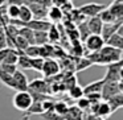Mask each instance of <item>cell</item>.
I'll return each instance as SVG.
<instances>
[{
	"instance_id": "1",
	"label": "cell",
	"mask_w": 123,
	"mask_h": 120,
	"mask_svg": "<svg viewBox=\"0 0 123 120\" xmlns=\"http://www.w3.org/2000/svg\"><path fill=\"white\" fill-rule=\"evenodd\" d=\"M85 57L91 62V65L107 66V65H111V63H115V62L122 61V50L111 48L109 45H105L99 51L89 53Z\"/></svg>"
},
{
	"instance_id": "2",
	"label": "cell",
	"mask_w": 123,
	"mask_h": 120,
	"mask_svg": "<svg viewBox=\"0 0 123 120\" xmlns=\"http://www.w3.org/2000/svg\"><path fill=\"white\" fill-rule=\"evenodd\" d=\"M32 96L28 91H16V94L12 98V104L16 109L25 112L32 104Z\"/></svg>"
},
{
	"instance_id": "3",
	"label": "cell",
	"mask_w": 123,
	"mask_h": 120,
	"mask_svg": "<svg viewBox=\"0 0 123 120\" xmlns=\"http://www.w3.org/2000/svg\"><path fill=\"white\" fill-rule=\"evenodd\" d=\"M123 91V83L122 82H110V80H105L103 86L101 90V96L102 100L106 102L107 99H110L111 96L120 94Z\"/></svg>"
},
{
	"instance_id": "4",
	"label": "cell",
	"mask_w": 123,
	"mask_h": 120,
	"mask_svg": "<svg viewBox=\"0 0 123 120\" xmlns=\"http://www.w3.org/2000/svg\"><path fill=\"white\" fill-rule=\"evenodd\" d=\"M107 71L106 75L103 77L105 80L110 82H122V74H123V63L122 61L115 62V63L107 65Z\"/></svg>"
},
{
	"instance_id": "5",
	"label": "cell",
	"mask_w": 123,
	"mask_h": 120,
	"mask_svg": "<svg viewBox=\"0 0 123 120\" xmlns=\"http://www.w3.org/2000/svg\"><path fill=\"white\" fill-rule=\"evenodd\" d=\"M105 8H107V6L105 4H99V3H86L83 6H81L80 8H77L86 19H90V17H95L103 11Z\"/></svg>"
},
{
	"instance_id": "6",
	"label": "cell",
	"mask_w": 123,
	"mask_h": 120,
	"mask_svg": "<svg viewBox=\"0 0 123 120\" xmlns=\"http://www.w3.org/2000/svg\"><path fill=\"white\" fill-rule=\"evenodd\" d=\"M85 48L89 53H94V51H99L105 46V41L101 37V34H90L85 41Z\"/></svg>"
},
{
	"instance_id": "7",
	"label": "cell",
	"mask_w": 123,
	"mask_h": 120,
	"mask_svg": "<svg viewBox=\"0 0 123 120\" xmlns=\"http://www.w3.org/2000/svg\"><path fill=\"white\" fill-rule=\"evenodd\" d=\"M60 63L53 58H48V59H44V65H43V69H41V73L44 74L45 78H52V77H56L57 74L60 73Z\"/></svg>"
},
{
	"instance_id": "8",
	"label": "cell",
	"mask_w": 123,
	"mask_h": 120,
	"mask_svg": "<svg viewBox=\"0 0 123 120\" xmlns=\"http://www.w3.org/2000/svg\"><path fill=\"white\" fill-rule=\"evenodd\" d=\"M28 91L31 92H37V94H43V95H48L50 94L49 90V83L45 79H33L31 83H28Z\"/></svg>"
},
{
	"instance_id": "9",
	"label": "cell",
	"mask_w": 123,
	"mask_h": 120,
	"mask_svg": "<svg viewBox=\"0 0 123 120\" xmlns=\"http://www.w3.org/2000/svg\"><path fill=\"white\" fill-rule=\"evenodd\" d=\"M123 27V20H117L115 23L111 24H103L102 27V32H101V37L103 38V41L106 42L114 33H117L120 28Z\"/></svg>"
},
{
	"instance_id": "10",
	"label": "cell",
	"mask_w": 123,
	"mask_h": 120,
	"mask_svg": "<svg viewBox=\"0 0 123 120\" xmlns=\"http://www.w3.org/2000/svg\"><path fill=\"white\" fill-rule=\"evenodd\" d=\"M12 79H13V85L16 91H28V78L21 70L17 69L12 74Z\"/></svg>"
},
{
	"instance_id": "11",
	"label": "cell",
	"mask_w": 123,
	"mask_h": 120,
	"mask_svg": "<svg viewBox=\"0 0 123 120\" xmlns=\"http://www.w3.org/2000/svg\"><path fill=\"white\" fill-rule=\"evenodd\" d=\"M28 6V8L31 9V13H32V17L35 20H45L46 19V15H48V8L40 6L37 3H29V4H25Z\"/></svg>"
},
{
	"instance_id": "12",
	"label": "cell",
	"mask_w": 123,
	"mask_h": 120,
	"mask_svg": "<svg viewBox=\"0 0 123 120\" xmlns=\"http://www.w3.org/2000/svg\"><path fill=\"white\" fill-rule=\"evenodd\" d=\"M122 30H123V27L120 28L117 33H114V34H112L111 37L105 42V45H109V46H111V48L123 50V34H122Z\"/></svg>"
},
{
	"instance_id": "13",
	"label": "cell",
	"mask_w": 123,
	"mask_h": 120,
	"mask_svg": "<svg viewBox=\"0 0 123 120\" xmlns=\"http://www.w3.org/2000/svg\"><path fill=\"white\" fill-rule=\"evenodd\" d=\"M107 9L115 20H123V0H114L111 6L107 7Z\"/></svg>"
},
{
	"instance_id": "14",
	"label": "cell",
	"mask_w": 123,
	"mask_h": 120,
	"mask_svg": "<svg viewBox=\"0 0 123 120\" xmlns=\"http://www.w3.org/2000/svg\"><path fill=\"white\" fill-rule=\"evenodd\" d=\"M86 25H87V29L90 32V34H101L103 24H102V21L99 20L98 16L90 17L89 20H86Z\"/></svg>"
},
{
	"instance_id": "15",
	"label": "cell",
	"mask_w": 123,
	"mask_h": 120,
	"mask_svg": "<svg viewBox=\"0 0 123 120\" xmlns=\"http://www.w3.org/2000/svg\"><path fill=\"white\" fill-rule=\"evenodd\" d=\"M46 17H48V21L50 23V24H57V23L62 21L64 13L61 12V9H60L58 7L52 6L50 8H48V15H46Z\"/></svg>"
},
{
	"instance_id": "16",
	"label": "cell",
	"mask_w": 123,
	"mask_h": 120,
	"mask_svg": "<svg viewBox=\"0 0 123 120\" xmlns=\"http://www.w3.org/2000/svg\"><path fill=\"white\" fill-rule=\"evenodd\" d=\"M46 34H48V42L52 44V45L61 41V32H60V28L56 24H50Z\"/></svg>"
},
{
	"instance_id": "17",
	"label": "cell",
	"mask_w": 123,
	"mask_h": 120,
	"mask_svg": "<svg viewBox=\"0 0 123 120\" xmlns=\"http://www.w3.org/2000/svg\"><path fill=\"white\" fill-rule=\"evenodd\" d=\"M107 104L110 106V109H111V114L117 112L118 109H120L123 107V94H117V95L111 96L110 99H107Z\"/></svg>"
},
{
	"instance_id": "18",
	"label": "cell",
	"mask_w": 123,
	"mask_h": 120,
	"mask_svg": "<svg viewBox=\"0 0 123 120\" xmlns=\"http://www.w3.org/2000/svg\"><path fill=\"white\" fill-rule=\"evenodd\" d=\"M105 83V79H98V80H94V82L89 83L87 86H85L83 88V95H87V94H94V92H101L102 90V86Z\"/></svg>"
},
{
	"instance_id": "19",
	"label": "cell",
	"mask_w": 123,
	"mask_h": 120,
	"mask_svg": "<svg viewBox=\"0 0 123 120\" xmlns=\"http://www.w3.org/2000/svg\"><path fill=\"white\" fill-rule=\"evenodd\" d=\"M19 9L20 11H19V19L17 20H20L21 23H28L33 19L32 13H31V9L28 8V6H25L24 3H23L21 6H19Z\"/></svg>"
},
{
	"instance_id": "20",
	"label": "cell",
	"mask_w": 123,
	"mask_h": 120,
	"mask_svg": "<svg viewBox=\"0 0 123 120\" xmlns=\"http://www.w3.org/2000/svg\"><path fill=\"white\" fill-rule=\"evenodd\" d=\"M19 36L24 38L29 45H35V40H33V30L32 29L25 28V27L19 28Z\"/></svg>"
},
{
	"instance_id": "21",
	"label": "cell",
	"mask_w": 123,
	"mask_h": 120,
	"mask_svg": "<svg viewBox=\"0 0 123 120\" xmlns=\"http://www.w3.org/2000/svg\"><path fill=\"white\" fill-rule=\"evenodd\" d=\"M53 111L56 112L57 115H60V116L64 117V116H66L68 111H69V106H68L64 100H57V102H54Z\"/></svg>"
},
{
	"instance_id": "22",
	"label": "cell",
	"mask_w": 123,
	"mask_h": 120,
	"mask_svg": "<svg viewBox=\"0 0 123 120\" xmlns=\"http://www.w3.org/2000/svg\"><path fill=\"white\" fill-rule=\"evenodd\" d=\"M90 66H93V65H91V62L89 61L85 56L81 57V58H77V59H75V62H74L75 71H83V70L89 69Z\"/></svg>"
},
{
	"instance_id": "23",
	"label": "cell",
	"mask_w": 123,
	"mask_h": 120,
	"mask_svg": "<svg viewBox=\"0 0 123 120\" xmlns=\"http://www.w3.org/2000/svg\"><path fill=\"white\" fill-rule=\"evenodd\" d=\"M70 53L73 54L77 58H81L85 54V50H83V46L81 41H72V48H70Z\"/></svg>"
},
{
	"instance_id": "24",
	"label": "cell",
	"mask_w": 123,
	"mask_h": 120,
	"mask_svg": "<svg viewBox=\"0 0 123 120\" xmlns=\"http://www.w3.org/2000/svg\"><path fill=\"white\" fill-rule=\"evenodd\" d=\"M53 50H54V45H52V44H45V45L40 46V57L43 59L53 58Z\"/></svg>"
},
{
	"instance_id": "25",
	"label": "cell",
	"mask_w": 123,
	"mask_h": 120,
	"mask_svg": "<svg viewBox=\"0 0 123 120\" xmlns=\"http://www.w3.org/2000/svg\"><path fill=\"white\" fill-rule=\"evenodd\" d=\"M65 117H66L68 120H82L83 114L78 107L74 106V107H69V111H68V114Z\"/></svg>"
},
{
	"instance_id": "26",
	"label": "cell",
	"mask_w": 123,
	"mask_h": 120,
	"mask_svg": "<svg viewBox=\"0 0 123 120\" xmlns=\"http://www.w3.org/2000/svg\"><path fill=\"white\" fill-rule=\"evenodd\" d=\"M41 114H44L41 102H32L31 107L25 111V115H27V116H29V115H41Z\"/></svg>"
},
{
	"instance_id": "27",
	"label": "cell",
	"mask_w": 123,
	"mask_h": 120,
	"mask_svg": "<svg viewBox=\"0 0 123 120\" xmlns=\"http://www.w3.org/2000/svg\"><path fill=\"white\" fill-rule=\"evenodd\" d=\"M33 40H35V45L43 46L48 42V34L46 32H33Z\"/></svg>"
},
{
	"instance_id": "28",
	"label": "cell",
	"mask_w": 123,
	"mask_h": 120,
	"mask_svg": "<svg viewBox=\"0 0 123 120\" xmlns=\"http://www.w3.org/2000/svg\"><path fill=\"white\" fill-rule=\"evenodd\" d=\"M19 6L16 4H8L6 6V12H7V16L9 17V20H17L19 19Z\"/></svg>"
},
{
	"instance_id": "29",
	"label": "cell",
	"mask_w": 123,
	"mask_h": 120,
	"mask_svg": "<svg viewBox=\"0 0 123 120\" xmlns=\"http://www.w3.org/2000/svg\"><path fill=\"white\" fill-rule=\"evenodd\" d=\"M0 82L3 83V85H6L7 87H9V88H12V90H15V85H13L12 75L7 74V73L3 71L1 69H0Z\"/></svg>"
},
{
	"instance_id": "30",
	"label": "cell",
	"mask_w": 123,
	"mask_h": 120,
	"mask_svg": "<svg viewBox=\"0 0 123 120\" xmlns=\"http://www.w3.org/2000/svg\"><path fill=\"white\" fill-rule=\"evenodd\" d=\"M21 69L24 70H31V58L29 57H27L24 53H20L19 57H17V63Z\"/></svg>"
},
{
	"instance_id": "31",
	"label": "cell",
	"mask_w": 123,
	"mask_h": 120,
	"mask_svg": "<svg viewBox=\"0 0 123 120\" xmlns=\"http://www.w3.org/2000/svg\"><path fill=\"white\" fill-rule=\"evenodd\" d=\"M98 17H99V20L102 21V24H111V23L117 21V20L114 19V16L109 12V9H107V8H105L103 11L98 15Z\"/></svg>"
},
{
	"instance_id": "32",
	"label": "cell",
	"mask_w": 123,
	"mask_h": 120,
	"mask_svg": "<svg viewBox=\"0 0 123 120\" xmlns=\"http://www.w3.org/2000/svg\"><path fill=\"white\" fill-rule=\"evenodd\" d=\"M77 30H78V33H80V40H81V42H83V41H85L86 38L90 36V32H89V29H87L86 21L78 24V25H77Z\"/></svg>"
},
{
	"instance_id": "33",
	"label": "cell",
	"mask_w": 123,
	"mask_h": 120,
	"mask_svg": "<svg viewBox=\"0 0 123 120\" xmlns=\"http://www.w3.org/2000/svg\"><path fill=\"white\" fill-rule=\"evenodd\" d=\"M17 57H19V53H17L15 49H11V51L8 53V56L3 59V62H0V63H4V65H16L17 63Z\"/></svg>"
},
{
	"instance_id": "34",
	"label": "cell",
	"mask_w": 123,
	"mask_h": 120,
	"mask_svg": "<svg viewBox=\"0 0 123 120\" xmlns=\"http://www.w3.org/2000/svg\"><path fill=\"white\" fill-rule=\"evenodd\" d=\"M69 95H70V98L72 99H80V98H82L83 96V88L81 87L80 85H74L73 87H70L69 90Z\"/></svg>"
},
{
	"instance_id": "35",
	"label": "cell",
	"mask_w": 123,
	"mask_h": 120,
	"mask_svg": "<svg viewBox=\"0 0 123 120\" xmlns=\"http://www.w3.org/2000/svg\"><path fill=\"white\" fill-rule=\"evenodd\" d=\"M24 54L27 57H29V58H36V57H40V46H37V45H29L24 50Z\"/></svg>"
},
{
	"instance_id": "36",
	"label": "cell",
	"mask_w": 123,
	"mask_h": 120,
	"mask_svg": "<svg viewBox=\"0 0 123 120\" xmlns=\"http://www.w3.org/2000/svg\"><path fill=\"white\" fill-rule=\"evenodd\" d=\"M44 65V59L41 57H36V58H31V70H35V71H40L43 69Z\"/></svg>"
},
{
	"instance_id": "37",
	"label": "cell",
	"mask_w": 123,
	"mask_h": 120,
	"mask_svg": "<svg viewBox=\"0 0 123 120\" xmlns=\"http://www.w3.org/2000/svg\"><path fill=\"white\" fill-rule=\"evenodd\" d=\"M86 99L89 100V103L91 104H97L102 100V96H101V92H94V94H87V95H83Z\"/></svg>"
},
{
	"instance_id": "38",
	"label": "cell",
	"mask_w": 123,
	"mask_h": 120,
	"mask_svg": "<svg viewBox=\"0 0 123 120\" xmlns=\"http://www.w3.org/2000/svg\"><path fill=\"white\" fill-rule=\"evenodd\" d=\"M41 106H43L44 112H49V111H53V107H54V100L52 98H46L45 100L41 102Z\"/></svg>"
},
{
	"instance_id": "39",
	"label": "cell",
	"mask_w": 123,
	"mask_h": 120,
	"mask_svg": "<svg viewBox=\"0 0 123 120\" xmlns=\"http://www.w3.org/2000/svg\"><path fill=\"white\" fill-rule=\"evenodd\" d=\"M41 117H43V120H61L62 119V116L57 115L54 111L44 112V114H41Z\"/></svg>"
},
{
	"instance_id": "40",
	"label": "cell",
	"mask_w": 123,
	"mask_h": 120,
	"mask_svg": "<svg viewBox=\"0 0 123 120\" xmlns=\"http://www.w3.org/2000/svg\"><path fill=\"white\" fill-rule=\"evenodd\" d=\"M75 107H78L81 111H83V109H89V108H90V103H89V100L85 98V96H82V98H80L77 100V106H75Z\"/></svg>"
},
{
	"instance_id": "41",
	"label": "cell",
	"mask_w": 123,
	"mask_h": 120,
	"mask_svg": "<svg viewBox=\"0 0 123 120\" xmlns=\"http://www.w3.org/2000/svg\"><path fill=\"white\" fill-rule=\"evenodd\" d=\"M0 69L3 70V71H6L7 74L12 75L17 70V65H4V63H0Z\"/></svg>"
},
{
	"instance_id": "42",
	"label": "cell",
	"mask_w": 123,
	"mask_h": 120,
	"mask_svg": "<svg viewBox=\"0 0 123 120\" xmlns=\"http://www.w3.org/2000/svg\"><path fill=\"white\" fill-rule=\"evenodd\" d=\"M7 48V37H6V32L4 28L0 27V49Z\"/></svg>"
},
{
	"instance_id": "43",
	"label": "cell",
	"mask_w": 123,
	"mask_h": 120,
	"mask_svg": "<svg viewBox=\"0 0 123 120\" xmlns=\"http://www.w3.org/2000/svg\"><path fill=\"white\" fill-rule=\"evenodd\" d=\"M12 48H3V49H0V62H3V59L6 58L7 56H8V53L11 51Z\"/></svg>"
},
{
	"instance_id": "44",
	"label": "cell",
	"mask_w": 123,
	"mask_h": 120,
	"mask_svg": "<svg viewBox=\"0 0 123 120\" xmlns=\"http://www.w3.org/2000/svg\"><path fill=\"white\" fill-rule=\"evenodd\" d=\"M35 3L40 4V6L45 7V8H50L52 7V0H36Z\"/></svg>"
},
{
	"instance_id": "45",
	"label": "cell",
	"mask_w": 123,
	"mask_h": 120,
	"mask_svg": "<svg viewBox=\"0 0 123 120\" xmlns=\"http://www.w3.org/2000/svg\"><path fill=\"white\" fill-rule=\"evenodd\" d=\"M85 117H86L85 120H106V119H103V117L98 116V115H95V114H87Z\"/></svg>"
},
{
	"instance_id": "46",
	"label": "cell",
	"mask_w": 123,
	"mask_h": 120,
	"mask_svg": "<svg viewBox=\"0 0 123 120\" xmlns=\"http://www.w3.org/2000/svg\"><path fill=\"white\" fill-rule=\"evenodd\" d=\"M66 1H69V0H52V6L54 7H58V8H61L62 6H64Z\"/></svg>"
},
{
	"instance_id": "47",
	"label": "cell",
	"mask_w": 123,
	"mask_h": 120,
	"mask_svg": "<svg viewBox=\"0 0 123 120\" xmlns=\"http://www.w3.org/2000/svg\"><path fill=\"white\" fill-rule=\"evenodd\" d=\"M7 12H6V6H3V7H0V16L1 15H6Z\"/></svg>"
},
{
	"instance_id": "48",
	"label": "cell",
	"mask_w": 123,
	"mask_h": 120,
	"mask_svg": "<svg viewBox=\"0 0 123 120\" xmlns=\"http://www.w3.org/2000/svg\"><path fill=\"white\" fill-rule=\"evenodd\" d=\"M36 0H23V3L24 4H29V3H35Z\"/></svg>"
},
{
	"instance_id": "49",
	"label": "cell",
	"mask_w": 123,
	"mask_h": 120,
	"mask_svg": "<svg viewBox=\"0 0 123 120\" xmlns=\"http://www.w3.org/2000/svg\"><path fill=\"white\" fill-rule=\"evenodd\" d=\"M6 3H8V0H0V7H3Z\"/></svg>"
},
{
	"instance_id": "50",
	"label": "cell",
	"mask_w": 123,
	"mask_h": 120,
	"mask_svg": "<svg viewBox=\"0 0 123 120\" xmlns=\"http://www.w3.org/2000/svg\"><path fill=\"white\" fill-rule=\"evenodd\" d=\"M21 120H29V116H27V115H24V116H23V119Z\"/></svg>"
},
{
	"instance_id": "51",
	"label": "cell",
	"mask_w": 123,
	"mask_h": 120,
	"mask_svg": "<svg viewBox=\"0 0 123 120\" xmlns=\"http://www.w3.org/2000/svg\"><path fill=\"white\" fill-rule=\"evenodd\" d=\"M61 120H68V119H66V117H65V116H64V117H62V119H61Z\"/></svg>"
},
{
	"instance_id": "52",
	"label": "cell",
	"mask_w": 123,
	"mask_h": 120,
	"mask_svg": "<svg viewBox=\"0 0 123 120\" xmlns=\"http://www.w3.org/2000/svg\"><path fill=\"white\" fill-rule=\"evenodd\" d=\"M70 1H74V0H70Z\"/></svg>"
}]
</instances>
